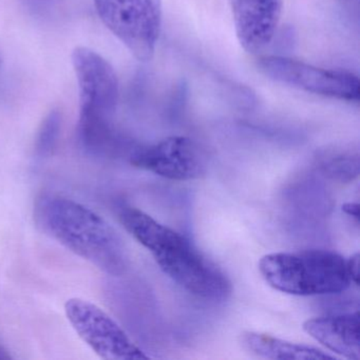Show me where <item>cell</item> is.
Returning a JSON list of instances; mask_svg holds the SVG:
<instances>
[{
  "label": "cell",
  "mask_w": 360,
  "mask_h": 360,
  "mask_svg": "<svg viewBox=\"0 0 360 360\" xmlns=\"http://www.w3.org/2000/svg\"><path fill=\"white\" fill-rule=\"evenodd\" d=\"M65 311L79 338L102 359H148V356L132 342L125 330L94 303L71 298L65 304Z\"/></svg>",
  "instance_id": "obj_6"
},
{
  "label": "cell",
  "mask_w": 360,
  "mask_h": 360,
  "mask_svg": "<svg viewBox=\"0 0 360 360\" xmlns=\"http://www.w3.org/2000/svg\"><path fill=\"white\" fill-rule=\"evenodd\" d=\"M37 226L60 245L108 275L129 265L128 250L115 227L87 206L56 195H43L34 205Z\"/></svg>",
  "instance_id": "obj_2"
},
{
  "label": "cell",
  "mask_w": 360,
  "mask_h": 360,
  "mask_svg": "<svg viewBox=\"0 0 360 360\" xmlns=\"http://www.w3.org/2000/svg\"><path fill=\"white\" fill-rule=\"evenodd\" d=\"M359 311L311 318L303 330L326 349L347 359H360Z\"/></svg>",
  "instance_id": "obj_10"
},
{
  "label": "cell",
  "mask_w": 360,
  "mask_h": 360,
  "mask_svg": "<svg viewBox=\"0 0 360 360\" xmlns=\"http://www.w3.org/2000/svg\"><path fill=\"white\" fill-rule=\"evenodd\" d=\"M359 252L347 259V269H349V276H351L352 282L356 285H359Z\"/></svg>",
  "instance_id": "obj_15"
},
{
  "label": "cell",
  "mask_w": 360,
  "mask_h": 360,
  "mask_svg": "<svg viewBox=\"0 0 360 360\" xmlns=\"http://www.w3.org/2000/svg\"><path fill=\"white\" fill-rule=\"evenodd\" d=\"M132 165L172 181L197 180L205 176L208 162L197 143L186 136H170L136 151Z\"/></svg>",
  "instance_id": "obj_8"
},
{
  "label": "cell",
  "mask_w": 360,
  "mask_h": 360,
  "mask_svg": "<svg viewBox=\"0 0 360 360\" xmlns=\"http://www.w3.org/2000/svg\"><path fill=\"white\" fill-rule=\"evenodd\" d=\"M259 271L271 288L296 296L339 294L353 283L347 260L330 250L266 255Z\"/></svg>",
  "instance_id": "obj_4"
},
{
  "label": "cell",
  "mask_w": 360,
  "mask_h": 360,
  "mask_svg": "<svg viewBox=\"0 0 360 360\" xmlns=\"http://www.w3.org/2000/svg\"><path fill=\"white\" fill-rule=\"evenodd\" d=\"M321 168L333 180L351 182L359 174V155L353 153H330L324 155Z\"/></svg>",
  "instance_id": "obj_12"
},
{
  "label": "cell",
  "mask_w": 360,
  "mask_h": 360,
  "mask_svg": "<svg viewBox=\"0 0 360 360\" xmlns=\"http://www.w3.org/2000/svg\"><path fill=\"white\" fill-rule=\"evenodd\" d=\"M341 210L347 216L355 219L356 222H359V205L357 203H352V202L345 203L341 206Z\"/></svg>",
  "instance_id": "obj_16"
},
{
  "label": "cell",
  "mask_w": 360,
  "mask_h": 360,
  "mask_svg": "<svg viewBox=\"0 0 360 360\" xmlns=\"http://www.w3.org/2000/svg\"><path fill=\"white\" fill-rule=\"evenodd\" d=\"M242 342L252 353L269 359L326 360L336 359L316 347L288 342L262 333L248 332L242 336Z\"/></svg>",
  "instance_id": "obj_11"
},
{
  "label": "cell",
  "mask_w": 360,
  "mask_h": 360,
  "mask_svg": "<svg viewBox=\"0 0 360 360\" xmlns=\"http://www.w3.org/2000/svg\"><path fill=\"white\" fill-rule=\"evenodd\" d=\"M8 359H11V356L8 354V352L3 347H0V360Z\"/></svg>",
  "instance_id": "obj_17"
},
{
  "label": "cell",
  "mask_w": 360,
  "mask_h": 360,
  "mask_svg": "<svg viewBox=\"0 0 360 360\" xmlns=\"http://www.w3.org/2000/svg\"><path fill=\"white\" fill-rule=\"evenodd\" d=\"M22 3L33 15L45 18L53 11L58 0H22Z\"/></svg>",
  "instance_id": "obj_14"
},
{
  "label": "cell",
  "mask_w": 360,
  "mask_h": 360,
  "mask_svg": "<svg viewBox=\"0 0 360 360\" xmlns=\"http://www.w3.org/2000/svg\"><path fill=\"white\" fill-rule=\"evenodd\" d=\"M238 41L248 53L263 51L279 25L282 0H229Z\"/></svg>",
  "instance_id": "obj_9"
},
{
  "label": "cell",
  "mask_w": 360,
  "mask_h": 360,
  "mask_svg": "<svg viewBox=\"0 0 360 360\" xmlns=\"http://www.w3.org/2000/svg\"><path fill=\"white\" fill-rule=\"evenodd\" d=\"M72 64L79 84V139L89 153L98 155L112 138L119 101L117 77L105 58L88 48L75 50Z\"/></svg>",
  "instance_id": "obj_3"
},
{
  "label": "cell",
  "mask_w": 360,
  "mask_h": 360,
  "mask_svg": "<svg viewBox=\"0 0 360 360\" xmlns=\"http://www.w3.org/2000/svg\"><path fill=\"white\" fill-rule=\"evenodd\" d=\"M107 28L142 62L155 56L162 29L161 0H94Z\"/></svg>",
  "instance_id": "obj_5"
},
{
  "label": "cell",
  "mask_w": 360,
  "mask_h": 360,
  "mask_svg": "<svg viewBox=\"0 0 360 360\" xmlns=\"http://www.w3.org/2000/svg\"><path fill=\"white\" fill-rule=\"evenodd\" d=\"M120 219L160 269L189 294L212 301L229 298L231 283L227 276L186 237L138 208H122Z\"/></svg>",
  "instance_id": "obj_1"
},
{
  "label": "cell",
  "mask_w": 360,
  "mask_h": 360,
  "mask_svg": "<svg viewBox=\"0 0 360 360\" xmlns=\"http://www.w3.org/2000/svg\"><path fill=\"white\" fill-rule=\"evenodd\" d=\"M258 67L269 79L303 91L349 102L359 98V79L347 71L318 68L281 56L261 58Z\"/></svg>",
  "instance_id": "obj_7"
},
{
  "label": "cell",
  "mask_w": 360,
  "mask_h": 360,
  "mask_svg": "<svg viewBox=\"0 0 360 360\" xmlns=\"http://www.w3.org/2000/svg\"><path fill=\"white\" fill-rule=\"evenodd\" d=\"M60 124L62 117L58 111H51L44 120L37 136V151L39 155H48L53 150L60 136Z\"/></svg>",
  "instance_id": "obj_13"
}]
</instances>
